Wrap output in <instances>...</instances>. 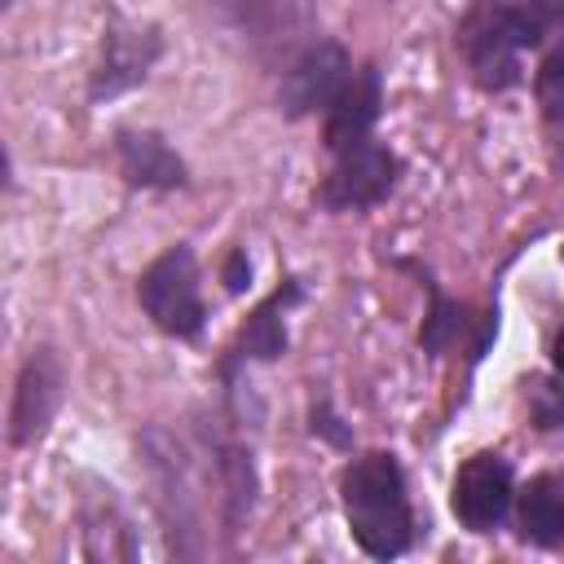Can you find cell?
I'll use <instances>...</instances> for the list:
<instances>
[{"label":"cell","mask_w":564,"mask_h":564,"mask_svg":"<svg viewBox=\"0 0 564 564\" xmlns=\"http://www.w3.org/2000/svg\"><path fill=\"white\" fill-rule=\"evenodd\" d=\"M115 163L128 189L141 194H176L189 189V163L159 128H115Z\"/></svg>","instance_id":"cell-11"},{"label":"cell","mask_w":564,"mask_h":564,"mask_svg":"<svg viewBox=\"0 0 564 564\" xmlns=\"http://www.w3.org/2000/svg\"><path fill=\"white\" fill-rule=\"evenodd\" d=\"M137 304L145 322L176 339V344H198L207 330V300H203V269L189 242L163 247L141 273H137Z\"/></svg>","instance_id":"cell-4"},{"label":"cell","mask_w":564,"mask_h":564,"mask_svg":"<svg viewBox=\"0 0 564 564\" xmlns=\"http://www.w3.org/2000/svg\"><path fill=\"white\" fill-rule=\"evenodd\" d=\"M379 119H383V70H379L375 57H366V62L352 66L344 93L322 115V150L339 154V150L366 141V137H375Z\"/></svg>","instance_id":"cell-12"},{"label":"cell","mask_w":564,"mask_h":564,"mask_svg":"<svg viewBox=\"0 0 564 564\" xmlns=\"http://www.w3.org/2000/svg\"><path fill=\"white\" fill-rule=\"evenodd\" d=\"M167 53V35L159 22H137L123 18L115 4L106 9V26H101V48L97 62L88 70V101L93 106H110L123 93L141 88L150 79V70L163 62Z\"/></svg>","instance_id":"cell-7"},{"label":"cell","mask_w":564,"mask_h":564,"mask_svg":"<svg viewBox=\"0 0 564 564\" xmlns=\"http://www.w3.org/2000/svg\"><path fill=\"white\" fill-rule=\"evenodd\" d=\"M516 463L502 449H476L449 480V516L471 538H494L516 511Z\"/></svg>","instance_id":"cell-8"},{"label":"cell","mask_w":564,"mask_h":564,"mask_svg":"<svg viewBox=\"0 0 564 564\" xmlns=\"http://www.w3.org/2000/svg\"><path fill=\"white\" fill-rule=\"evenodd\" d=\"M79 538H84L79 551L88 560H137L141 555L132 520L123 516V507H119L110 485L79 502Z\"/></svg>","instance_id":"cell-14"},{"label":"cell","mask_w":564,"mask_h":564,"mask_svg":"<svg viewBox=\"0 0 564 564\" xmlns=\"http://www.w3.org/2000/svg\"><path fill=\"white\" fill-rule=\"evenodd\" d=\"M308 436H317L330 449H352V423H344V414L335 410L330 397L308 401Z\"/></svg>","instance_id":"cell-18"},{"label":"cell","mask_w":564,"mask_h":564,"mask_svg":"<svg viewBox=\"0 0 564 564\" xmlns=\"http://www.w3.org/2000/svg\"><path fill=\"white\" fill-rule=\"evenodd\" d=\"M546 357H551V370L564 379V322L555 326V335H551V352H546Z\"/></svg>","instance_id":"cell-20"},{"label":"cell","mask_w":564,"mask_h":564,"mask_svg":"<svg viewBox=\"0 0 564 564\" xmlns=\"http://www.w3.org/2000/svg\"><path fill=\"white\" fill-rule=\"evenodd\" d=\"M533 101L551 132L564 128V35H555L533 66Z\"/></svg>","instance_id":"cell-15"},{"label":"cell","mask_w":564,"mask_h":564,"mask_svg":"<svg viewBox=\"0 0 564 564\" xmlns=\"http://www.w3.org/2000/svg\"><path fill=\"white\" fill-rule=\"evenodd\" d=\"M454 48L467 66V79L502 97L524 84V31L511 0H471L454 26Z\"/></svg>","instance_id":"cell-3"},{"label":"cell","mask_w":564,"mask_h":564,"mask_svg":"<svg viewBox=\"0 0 564 564\" xmlns=\"http://www.w3.org/2000/svg\"><path fill=\"white\" fill-rule=\"evenodd\" d=\"M397 264L410 269V273L419 278V286L427 291V313H423V322H419V352H423L427 361H445L454 348H463V352H467V379H471V370L485 361L489 344L498 339V304L471 308L467 300L449 295V291L432 278V269H423L419 260H397Z\"/></svg>","instance_id":"cell-6"},{"label":"cell","mask_w":564,"mask_h":564,"mask_svg":"<svg viewBox=\"0 0 564 564\" xmlns=\"http://www.w3.org/2000/svg\"><path fill=\"white\" fill-rule=\"evenodd\" d=\"M220 282H225L229 295H247V291H251L256 264H251L247 247H229V251H225V260H220Z\"/></svg>","instance_id":"cell-19"},{"label":"cell","mask_w":564,"mask_h":564,"mask_svg":"<svg viewBox=\"0 0 564 564\" xmlns=\"http://www.w3.org/2000/svg\"><path fill=\"white\" fill-rule=\"evenodd\" d=\"M516 538L538 551H564V467H546L516 489Z\"/></svg>","instance_id":"cell-13"},{"label":"cell","mask_w":564,"mask_h":564,"mask_svg":"<svg viewBox=\"0 0 564 564\" xmlns=\"http://www.w3.org/2000/svg\"><path fill=\"white\" fill-rule=\"evenodd\" d=\"M511 4H516L529 53H542L555 35H564V0H511Z\"/></svg>","instance_id":"cell-17"},{"label":"cell","mask_w":564,"mask_h":564,"mask_svg":"<svg viewBox=\"0 0 564 564\" xmlns=\"http://www.w3.org/2000/svg\"><path fill=\"white\" fill-rule=\"evenodd\" d=\"M339 511L348 538L370 560H401L419 542V511L397 449H361L344 463Z\"/></svg>","instance_id":"cell-1"},{"label":"cell","mask_w":564,"mask_h":564,"mask_svg":"<svg viewBox=\"0 0 564 564\" xmlns=\"http://www.w3.org/2000/svg\"><path fill=\"white\" fill-rule=\"evenodd\" d=\"M66 401V366L62 357L48 348V344H35L22 366H18V379H13V401H9V445L13 449H26L35 445L48 423L57 419Z\"/></svg>","instance_id":"cell-10"},{"label":"cell","mask_w":564,"mask_h":564,"mask_svg":"<svg viewBox=\"0 0 564 564\" xmlns=\"http://www.w3.org/2000/svg\"><path fill=\"white\" fill-rule=\"evenodd\" d=\"M352 66L357 62L344 48V40H335V35L304 40L286 57V66L278 75V110H282V119L295 123V119H308V115H326V106L344 93Z\"/></svg>","instance_id":"cell-9"},{"label":"cell","mask_w":564,"mask_h":564,"mask_svg":"<svg viewBox=\"0 0 564 564\" xmlns=\"http://www.w3.org/2000/svg\"><path fill=\"white\" fill-rule=\"evenodd\" d=\"M524 392V414L538 432H564V379L551 375H524L520 379Z\"/></svg>","instance_id":"cell-16"},{"label":"cell","mask_w":564,"mask_h":564,"mask_svg":"<svg viewBox=\"0 0 564 564\" xmlns=\"http://www.w3.org/2000/svg\"><path fill=\"white\" fill-rule=\"evenodd\" d=\"M401 176H405L401 154L383 137H366V141L330 154V167L313 189V207L326 216L375 212L379 203H388L397 194Z\"/></svg>","instance_id":"cell-5"},{"label":"cell","mask_w":564,"mask_h":564,"mask_svg":"<svg viewBox=\"0 0 564 564\" xmlns=\"http://www.w3.org/2000/svg\"><path fill=\"white\" fill-rule=\"evenodd\" d=\"M295 304H304V282L295 273H282L278 286L264 300H256V308L238 322L234 339L220 348L212 370H216V383H220V405L229 414L242 419V379H247V370L286 357V348H291L286 317H291Z\"/></svg>","instance_id":"cell-2"}]
</instances>
